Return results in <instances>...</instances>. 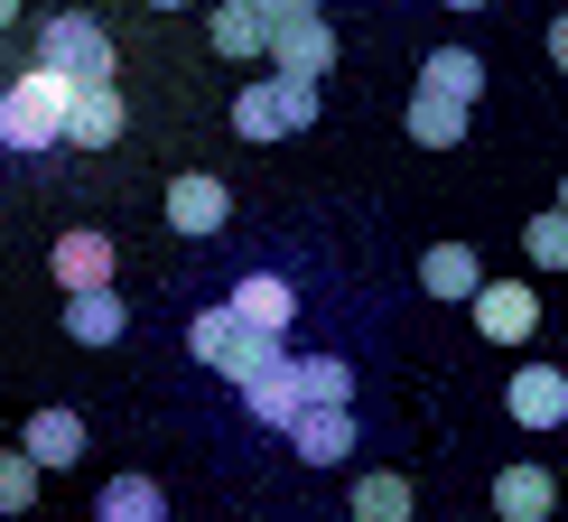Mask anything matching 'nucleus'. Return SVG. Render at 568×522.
Masks as SVG:
<instances>
[{
  "label": "nucleus",
  "instance_id": "1",
  "mask_svg": "<svg viewBox=\"0 0 568 522\" xmlns=\"http://www.w3.org/2000/svg\"><path fill=\"white\" fill-rule=\"evenodd\" d=\"M65 103H75V76H57V66L10 76V84H0V150L47 159V150L65 140Z\"/></svg>",
  "mask_w": 568,
  "mask_h": 522
},
{
  "label": "nucleus",
  "instance_id": "2",
  "mask_svg": "<svg viewBox=\"0 0 568 522\" xmlns=\"http://www.w3.org/2000/svg\"><path fill=\"white\" fill-rule=\"evenodd\" d=\"M307 122H317V76H271L262 84H243L233 93V131L252 140V150H280V140H298Z\"/></svg>",
  "mask_w": 568,
  "mask_h": 522
},
{
  "label": "nucleus",
  "instance_id": "3",
  "mask_svg": "<svg viewBox=\"0 0 568 522\" xmlns=\"http://www.w3.org/2000/svg\"><path fill=\"white\" fill-rule=\"evenodd\" d=\"M186 354H196L205 373H224V383H243L252 364H271V354H280V337H271V327H252L233 299H215V308L186 318Z\"/></svg>",
  "mask_w": 568,
  "mask_h": 522
},
{
  "label": "nucleus",
  "instance_id": "4",
  "mask_svg": "<svg viewBox=\"0 0 568 522\" xmlns=\"http://www.w3.org/2000/svg\"><path fill=\"white\" fill-rule=\"evenodd\" d=\"M38 66H57V76H75V84H93V76H112V29L103 19H84V10H57V19H38Z\"/></svg>",
  "mask_w": 568,
  "mask_h": 522
},
{
  "label": "nucleus",
  "instance_id": "5",
  "mask_svg": "<svg viewBox=\"0 0 568 522\" xmlns=\"http://www.w3.org/2000/svg\"><path fill=\"white\" fill-rule=\"evenodd\" d=\"M280 76H317L326 84V66H336V29H326V10H290V19H271V57Z\"/></svg>",
  "mask_w": 568,
  "mask_h": 522
},
{
  "label": "nucleus",
  "instance_id": "6",
  "mask_svg": "<svg viewBox=\"0 0 568 522\" xmlns=\"http://www.w3.org/2000/svg\"><path fill=\"white\" fill-rule=\"evenodd\" d=\"M466 308H476V337L485 345H531V327H540V290H531V280H485Z\"/></svg>",
  "mask_w": 568,
  "mask_h": 522
},
{
  "label": "nucleus",
  "instance_id": "7",
  "mask_svg": "<svg viewBox=\"0 0 568 522\" xmlns=\"http://www.w3.org/2000/svg\"><path fill=\"white\" fill-rule=\"evenodd\" d=\"M504 411L523 420L531 439H550V430H568V364H523L504 383Z\"/></svg>",
  "mask_w": 568,
  "mask_h": 522
},
{
  "label": "nucleus",
  "instance_id": "8",
  "mask_svg": "<svg viewBox=\"0 0 568 522\" xmlns=\"http://www.w3.org/2000/svg\"><path fill=\"white\" fill-rule=\"evenodd\" d=\"M280 439L298 448V466H345L354 458V401H307Z\"/></svg>",
  "mask_w": 568,
  "mask_h": 522
},
{
  "label": "nucleus",
  "instance_id": "9",
  "mask_svg": "<svg viewBox=\"0 0 568 522\" xmlns=\"http://www.w3.org/2000/svg\"><path fill=\"white\" fill-rule=\"evenodd\" d=\"M122 131H131V112H122V84H112V76L75 84V103H65V140H75V150H112Z\"/></svg>",
  "mask_w": 568,
  "mask_h": 522
},
{
  "label": "nucleus",
  "instance_id": "10",
  "mask_svg": "<svg viewBox=\"0 0 568 522\" xmlns=\"http://www.w3.org/2000/svg\"><path fill=\"white\" fill-rule=\"evenodd\" d=\"M243 411L262 420V430H290V420L307 411V392H298V354H271V364L243 373Z\"/></svg>",
  "mask_w": 568,
  "mask_h": 522
},
{
  "label": "nucleus",
  "instance_id": "11",
  "mask_svg": "<svg viewBox=\"0 0 568 522\" xmlns=\"http://www.w3.org/2000/svg\"><path fill=\"white\" fill-rule=\"evenodd\" d=\"M169 224H178V233H196V243H215V233L233 224V197H224V178H205V169L169 178Z\"/></svg>",
  "mask_w": 568,
  "mask_h": 522
},
{
  "label": "nucleus",
  "instance_id": "12",
  "mask_svg": "<svg viewBox=\"0 0 568 522\" xmlns=\"http://www.w3.org/2000/svg\"><path fill=\"white\" fill-rule=\"evenodd\" d=\"M205 38H215V57L252 66V57H271V10H262V0H215V19H205Z\"/></svg>",
  "mask_w": 568,
  "mask_h": 522
},
{
  "label": "nucleus",
  "instance_id": "13",
  "mask_svg": "<svg viewBox=\"0 0 568 522\" xmlns=\"http://www.w3.org/2000/svg\"><path fill=\"white\" fill-rule=\"evenodd\" d=\"M57 290H103L112 280V233H93V224H75V233H57Z\"/></svg>",
  "mask_w": 568,
  "mask_h": 522
},
{
  "label": "nucleus",
  "instance_id": "14",
  "mask_svg": "<svg viewBox=\"0 0 568 522\" xmlns=\"http://www.w3.org/2000/svg\"><path fill=\"white\" fill-rule=\"evenodd\" d=\"M122 327H131V308H122L112 280H103V290H65V337H75V345H112Z\"/></svg>",
  "mask_w": 568,
  "mask_h": 522
},
{
  "label": "nucleus",
  "instance_id": "15",
  "mask_svg": "<svg viewBox=\"0 0 568 522\" xmlns=\"http://www.w3.org/2000/svg\"><path fill=\"white\" fill-rule=\"evenodd\" d=\"M419 290H429V299H476L485 290V261L466 243H429V252H419Z\"/></svg>",
  "mask_w": 568,
  "mask_h": 522
},
{
  "label": "nucleus",
  "instance_id": "16",
  "mask_svg": "<svg viewBox=\"0 0 568 522\" xmlns=\"http://www.w3.org/2000/svg\"><path fill=\"white\" fill-rule=\"evenodd\" d=\"M19 448H29V458L47 466V476H65V466L84 458V420H75V411H38L29 430H19Z\"/></svg>",
  "mask_w": 568,
  "mask_h": 522
},
{
  "label": "nucleus",
  "instance_id": "17",
  "mask_svg": "<svg viewBox=\"0 0 568 522\" xmlns=\"http://www.w3.org/2000/svg\"><path fill=\"white\" fill-rule=\"evenodd\" d=\"M550 504H559L550 466H504V476H494V513H504V522H540Z\"/></svg>",
  "mask_w": 568,
  "mask_h": 522
},
{
  "label": "nucleus",
  "instance_id": "18",
  "mask_svg": "<svg viewBox=\"0 0 568 522\" xmlns=\"http://www.w3.org/2000/svg\"><path fill=\"white\" fill-rule=\"evenodd\" d=\"M233 308H243L252 327H271V337H290V318H298V290L280 271H252V280H233Z\"/></svg>",
  "mask_w": 568,
  "mask_h": 522
},
{
  "label": "nucleus",
  "instance_id": "19",
  "mask_svg": "<svg viewBox=\"0 0 568 522\" xmlns=\"http://www.w3.org/2000/svg\"><path fill=\"white\" fill-rule=\"evenodd\" d=\"M410 140H419V150H457V140H466V103L438 93V84H419L410 93Z\"/></svg>",
  "mask_w": 568,
  "mask_h": 522
},
{
  "label": "nucleus",
  "instance_id": "20",
  "mask_svg": "<svg viewBox=\"0 0 568 522\" xmlns=\"http://www.w3.org/2000/svg\"><path fill=\"white\" fill-rule=\"evenodd\" d=\"M93 513H103V522H159L169 494H159V476H112L103 494H93Z\"/></svg>",
  "mask_w": 568,
  "mask_h": 522
},
{
  "label": "nucleus",
  "instance_id": "21",
  "mask_svg": "<svg viewBox=\"0 0 568 522\" xmlns=\"http://www.w3.org/2000/svg\"><path fill=\"white\" fill-rule=\"evenodd\" d=\"M419 84H438V93H457V103H476V93H485V57H476V47H429Z\"/></svg>",
  "mask_w": 568,
  "mask_h": 522
},
{
  "label": "nucleus",
  "instance_id": "22",
  "mask_svg": "<svg viewBox=\"0 0 568 522\" xmlns=\"http://www.w3.org/2000/svg\"><path fill=\"white\" fill-rule=\"evenodd\" d=\"M354 513H364V522H400V513H410V476H392V466L354 476Z\"/></svg>",
  "mask_w": 568,
  "mask_h": 522
},
{
  "label": "nucleus",
  "instance_id": "23",
  "mask_svg": "<svg viewBox=\"0 0 568 522\" xmlns=\"http://www.w3.org/2000/svg\"><path fill=\"white\" fill-rule=\"evenodd\" d=\"M523 261L531 271H568V205H550V215L523 224Z\"/></svg>",
  "mask_w": 568,
  "mask_h": 522
},
{
  "label": "nucleus",
  "instance_id": "24",
  "mask_svg": "<svg viewBox=\"0 0 568 522\" xmlns=\"http://www.w3.org/2000/svg\"><path fill=\"white\" fill-rule=\"evenodd\" d=\"M298 392L307 401H354V364L345 354H298Z\"/></svg>",
  "mask_w": 568,
  "mask_h": 522
},
{
  "label": "nucleus",
  "instance_id": "25",
  "mask_svg": "<svg viewBox=\"0 0 568 522\" xmlns=\"http://www.w3.org/2000/svg\"><path fill=\"white\" fill-rule=\"evenodd\" d=\"M38 476H47V466L29 458V448H0V513H29L38 504Z\"/></svg>",
  "mask_w": 568,
  "mask_h": 522
},
{
  "label": "nucleus",
  "instance_id": "26",
  "mask_svg": "<svg viewBox=\"0 0 568 522\" xmlns=\"http://www.w3.org/2000/svg\"><path fill=\"white\" fill-rule=\"evenodd\" d=\"M550 66H559V76H568V10L550 19Z\"/></svg>",
  "mask_w": 568,
  "mask_h": 522
},
{
  "label": "nucleus",
  "instance_id": "27",
  "mask_svg": "<svg viewBox=\"0 0 568 522\" xmlns=\"http://www.w3.org/2000/svg\"><path fill=\"white\" fill-rule=\"evenodd\" d=\"M262 10H271V19H290V10H326V0H262Z\"/></svg>",
  "mask_w": 568,
  "mask_h": 522
},
{
  "label": "nucleus",
  "instance_id": "28",
  "mask_svg": "<svg viewBox=\"0 0 568 522\" xmlns=\"http://www.w3.org/2000/svg\"><path fill=\"white\" fill-rule=\"evenodd\" d=\"M0 29H19V0H0Z\"/></svg>",
  "mask_w": 568,
  "mask_h": 522
},
{
  "label": "nucleus",
  "instance_id": "29",
  "mask_svg": "<svg viewBox=\"0 0 568 522\" xmlns=\"http://www.w3.org/2000/svg\"><path fill=\"white\" fill-rule=\"evenodd\" d=\"M140 10H186V0H140Z\"/></svg>",
  "mask_w": 568,
  "mask_h": 522
},
{
  "label": "nucleus",
  "instance_id": "30",
  "mask_svg": "<svg viewBox=\"0 0 568 522\" xmlns=\"http://www.w3.org/2000/svg\"><path fill=\"white\" fill-rule=\"evenodd\" d=\"M447 10H485V0H447Z\"/></svg>",
  "mask_w": 568,
  "mask_h": 522
},
{
  "label": "nucleus",
  "instance_id": "31",
  "mask_svg": "<svg viewBox=\"0 0 568 522\" xmlns=\"http://www.w3.org/2000/svg\"><path fill=\"white\" fill-rule=\"evenodd\" d=\"M559 205H568V178H559Z\"/></svg>",
  "mask_w": 568,
  "mask_h": 522
}]
</instances>
